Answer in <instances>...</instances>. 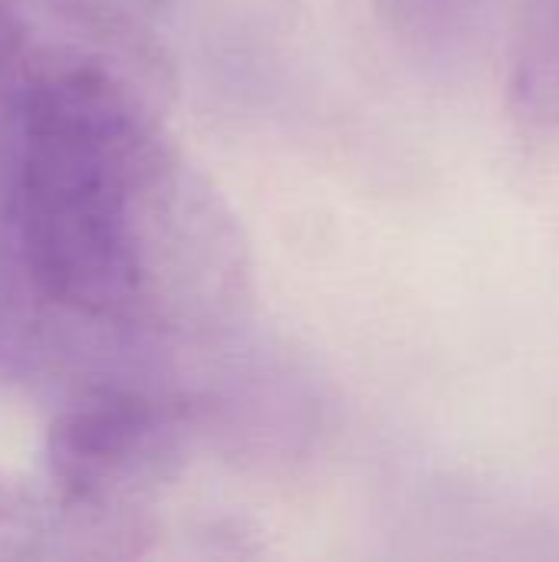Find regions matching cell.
<instances>
[{"instance_id":"cell-6","label":"cell","mask_w":559,"mask_h":562,"mask_svg":"<svg viewBox=\"0 0 559 562\" xmlns=\"http://www.w3.org/2000/svg\"><path fill=\"white\" fill-rule=\"evenodd\" d=\"M402 10H425V7H435V3H441V0H395Z\"/></svg>"},{"instance_id":"cell-5","label":"cell","mask_w":559,"mask_h":562,"mask_svg":"<svg viewBox=\"0 0 559 562\" xmlns=\"http://www.w3.org/2000/svg\"><path fill=\"white\" fill-rule=\"evenodd\" d=\"M69 553L66 527L43 481H23L0 471V557Z\"/></svg>"},{"instance_id":"cell-2","label":"cell","mask_w":559,"mask_h":562,"mask_svg":"<svg viewBox=\"0 0 559 562\" xmlns=\"http://www.w3.org/2000/svg\"><path fill=\"white\" fill-rule=\"evenodd\" d=\"M185 445L188 408L178 398L122 382L82 389L53 418L43 454V487L63 517L69 557L138 553Z\"/></svg>"},{"instance_id":"cell-1","label":"cell","mask_w":559,"mask_h":562,"mask_svg":"<svg viewBox=\"0 0 559 562\" xmlns=\"http://www.w3.org/2000/svg\"><path fill=\"white\" fill-rule=\"evenodd\" d=\"M158 59L92 0H53L23 99L13 257L56 352L194 339L247 300L234 214L158 105Z\"/></svg>"},{"instance_id":"cell-3","label":"cell","mask_w":559,"mask_h":562,"mask_svg":"<svg viewBox=\"0 0 559 562\" xmlns=\"http://www.w3.org/2000/svg\"><path fill=\"white\" fill-rule=\"evenodd\" d=\"M53 0H0V385L43 369L13 257V198L23 99Z\"/></svg>"},{"instance_id":"cell-4","label":"cell","mask_w":559,"mask_h":562,"mask_svg":"<svg viewBox=\"0 0 559 562\" xmlns=\"http://www.w3.org/2000/svg\"><path fill=\"white\" fill-rule=\"evenodd\" d=\"M514 99L521 112L559 119V0H540L514 53Z\"/></svg>"}]
</instances>
